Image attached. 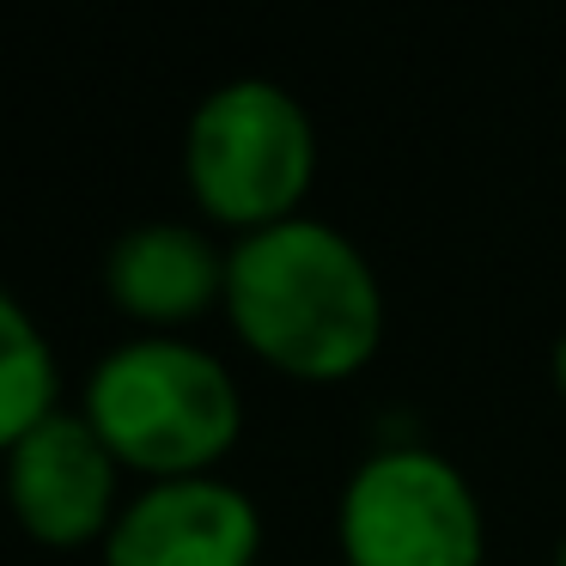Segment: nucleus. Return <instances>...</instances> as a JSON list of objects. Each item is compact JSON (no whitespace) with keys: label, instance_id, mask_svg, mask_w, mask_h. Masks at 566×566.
<instances>
[{"label":"nucleus","instance_id":"obj_1","mask_svg":"<svg viewBox=\"0 0 566 566\" xmlns=\"http://www.w3.org/2000/svg\"><path fill=\"white\" fill-rule=\"evenodd\" d=\"M226 323L293 378H347L384 342V281L323 213L238 232L226 244Z\"/></svg>","mask_w":566,"mask_h":566},{"label":"nucleus","instance_id":"obj_2","mask_svg":"<svg viewBox=\"0 0 566 566\" xmlns=\"http://www.w3.org/2000/svg\"><path fill=\"white\" fill-rule=\"evenodd\" d=\"M80 415L98 427L116 463L147 481L208 475L244 432V390L213 347L140 329L92 359Z\"/></svg>","mask_w":566,"mask_h":566},{"label":"nucleus","instance_id":"obj_3","mask_svg":"<svg viewBox=\"0 0 566 566\" xmlns=\"http://www.w3.org/2000/svg\"><path fill=\"white\" fill-rule=\"evenodd\" d=\"M184 177L196 208L232 232L305 213L317 177V123L305 98L269 74L208 86L184 123Z\"/></svg>","mask_w":566,"mask_h":566},{"label":"nucleus","instance_id":"obj_4","mask_svg":"<svg viewBox=\"0 0 566 566\" xmlns=\"http://www.w3.org/2000/svg\"><path fill=\"white\" fill-rule=\"evenodd\" d=\"M347 566H481L488 512L457 457L420 439L371 444L335 493Z\"/></svg>","mask_w":566,"mask_h":566},{"label":"nucleus","instance_id":"obj_5","mask_svg":"<svg viewBox=\"0 0 566 566\" xmlns=\"http://www.w3.org/2000/svg\"><path fill=\"white\" fill-rule=\"evenodd\" d=\"M0 488H7V505L25 524V536H38L43 548L104 542L128 500L116 451L67 402L55 415H43L13 451L0 457Z\"/></svg>","mask_w":566,"mask_h":566},{"label":"nucleus","instance_id":"obj_6","mask_svg":"<svg viewBox=\"0 0 566 566\" xmlns=\"http://www.w3.org/2000/svg\"><path fill=\"white\" fill-rule=\"evenodd\" d=\"M98 548L104 566H256L262 505L220 469L165 475L128 493Z\"/></svg>","mask_w":566,"mask_h":566},{"label":"nucleus","instance_id":"obj_7","mask_svg":"<svg viewBox=\"0 0 566 566\" xmlns=\"http://www.w3.org/2000/svg\"><path fill=\"white\" fill-rule=\"evenodd\" d=\"M104 293L135 323L177 335V323L226 305V244L196 220H135L104 244Z\"/></svg>","mask_w":566,"mask_h":566},{"label":"nucleus","instance_id":"obj_8","mask_svg":"<svg viewBox=\"0 0 566 566\" xmlns=\"http://www.w3.org/2000/svg\"><path fill=\"white\" fill-rule=\"evenodd\" d=\"M62 408V366L31 305L0 281V457Z\"/></svg>","mask_w":566,"mask_h":566},{"label":"nucleus","instance_id":"obj_9","mask_svg":"<svg viewBox=\"0 0 566 566\" xmlns=\"http://www.w3.org/2000/svg\"><path fill=\"white\" fill-rule=\"evenodd\" d=\"M548 366H554V384H560V390H566V335H560V342H554V359H548Z\"/></svg>","mask_w":566,"mask_h":566},{"label":"nucleus","instance_id":"obj_10","mask_svg":"<svg viewBox=\"0 0 566 566\" xmlns=\"http://www.w3.org/2000/svg\"><path fill=\"white\" fill-rule=\"evenodd\" d=\"M554 566H566V536H560V548H554Z\"/></svg>","mask_w":566,"mask_h":566}]
</instances>
